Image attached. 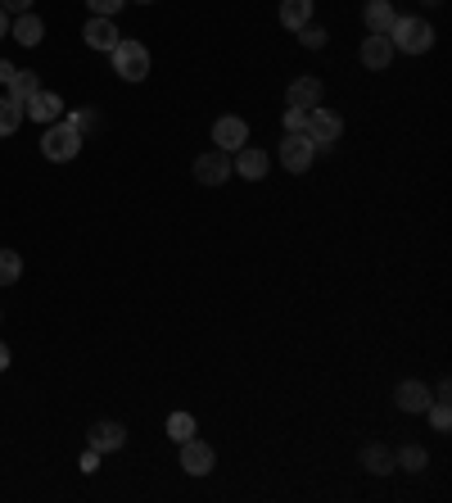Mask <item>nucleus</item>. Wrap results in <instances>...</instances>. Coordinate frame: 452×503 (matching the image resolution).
I'll list each match as a JSON object with an SVG mask.
<instances>
[{
	"mask_svg": "<svg viewBox=\"0 0 452 503\" xmlns=\"http://www.w3.org/2000/svg\"><path fill=\"white\" fill-rule=\"evenodd\" d=\"M389 46L403 50V55H426L435 46V27L421 14H398L394 27H389Z\"/></svg>",
	"mask_w": 452,
	"mask_h": 503,
	"instance_id": "f257e3e1",
	"label": "nucleus"
},
{
	"mask_svg": "<svg viewBox=\"0 0 452 503\" xmlns=\"http://www.w3.org/2000/svg\"><path fill=\"white\" fill-rule=\"evenodd\" d=\"M82 131L68 123V119H59V123L46 127V136H41V154L50 159V163H68V159H77L82 154Z\"/></svg>",
	"mask_w": 452,
	"mask_h": 503,
	"instance_id": "f03ea898",
	"label": "nucleus"
},
{
	"mask_svg": "<svg viewBox=\"0 0 452 503\" xmlns=\"http://www.w3.org/2000/svg\"><path fill=\"white\" fill-rule=\"evenodd\" d=\"M109 55H113V73H118L122 82H145V78H149V50H145L140 41L122 37Z\"/></svg>",
	"mask_w": 452,
	"mask_h": 503,
	"instance_id": "7ed1b4c3",
	"label": "nucleus"
},
{
	"mask_svg": "<svg viewBox=\"0 0 452 503\" xmlns=\"http://www.w3.org/2000/svg\"><path fill=\"white\" fill-rule=\"evenodd\" d=\"M313 159H317V145L308 141V131H285V141H281V168L285 173H308Z\"/></svg>",
	"mask_w": 452,
	"mask_h": 503,
	"instance_id": "20e7f679",
	"label": "nucleus"
},
{
	"mask_svg": "<svg viewBox=\"0 0 452 503\" xmlns=\"http://www.w3.org/2000/svg\"><path fill=\"white\" fill-rule=\"evenodd\" d=\"M213 467H218V454H213L209 440H200V435L181 440V472L186 477H209Z\"/></svg>",
	"mask_w": 452,
	"mask_h": 503,
	"instance_id": "39448f33",
	"label": "nucleus"
},
{
	"mask_svg": "<svg viewBox=\"0 0 452 503\" xmlns=\"http://www.w3.org/2000/svg\"><path fill=\"white\" fill-rule=\"evenodd\" d=\"M339 136H344V119L339 114H331V110H308V141L317 145V150H331Z\"/></svg>",
	"mask_w": 452,
	"mask_h": 503,
	"instance_id": "423d86ee",
	"label": "nucleus"
},
{
	"mask_svg": "<svg viewBox=\"0 0 452 503\" xmlns=\"http://www.w3.org/2000/svg\"><path fill=\"white\" fill-rule=\"evenodd\" d=\"M231 173H240L244 182H262V177L272 173V154L258 150V145H240L235 159H231Z\"/></svg>",
	"mask_w": 452,
	"mask_h": 503,
	"instance_id": "0eeeda50",
	"label": "nucleus"
},
{
	"mask_svg": "<svg viewBox=\"0 0 452 503\" xmlns=\"http://www.w3.org/2000/svg\"><path fill=\"white\" fill-rule=\"evenodd\" d=\"M226 177H231V154L226 150H209V154H200L195 159V182H204V186H222Z\"/></svg>",
	"mask_w": 452,
	"mask_h": 503,
	"instance_id": "6e6552de",
	"label": "nucleus"
},
{
	"mask_svg": "<svg viewBox=\"0 0 452 503\" xmlns=\"http://www.w3.org/2000/svg\"><path fill=\"white\" fill-rule=\"evenodd\" d=\"M213 145L226 150V154H235L240 145H249V123L235 119V114H222V119L213 123Z\"/></svg>",
	"mask_w": 452,
	"mask_h": 503,
	"instance_id": "1a4fd4ad",
	"label": "nucleus"
},
{
	"mask_svg": "<svg viewBox=\"0 0 452 503\" xmlns=\"http://www.w3.org/2000/svg\"><path fill=\"white\" fill-rule=\"evenodd\" d=\"M322 96H326V87H322L317 78H294V82L285 87V105H290V110H317Z\"/></svg>",
	"mask_w": 452,
	"mask_h": 503,
	"instance_id": "9d476101",
	"label": "nucleus"
},
{
	"mask_svg": "<svg viewBox=\"0 0 452 503\" xmlns=\"http://www.w3.org/2000/svg\"><path fill=\"white\" fill-rule=\"evenodd\" d=\"M23 114H27L32 123H46V127H50V123H59V119H64V100H59L55 91H36V96L23 105Z\"/></svg>",
	"mask_w": 452,
	"mask_h": 503,
	"instance_id": "9b49d317",
	"label": "nucleus"
},
{
	"mask_svg": "<svg viewBox=\"0 0 452 503\" xmlns=\"http://www.w3.org/2000/svg\"><path fill=\"white\" fill-rule=\"evenodd\" d=\"M394 18H398L394 0H366V9H362V23H366V32H371V37H389Z\"/></svg>",
	"mask_w": 452,
	"mask_h": 503,
	"instance_id": "f8f14e48",
	"label": "nucleus"
},
{
	"mask_svg": "<svg viewBox=\"0 0 452 503\" xmlns=\"http://www.w3.org/2000/svg\"><path fill=\"white\" fill-rule=\"evenodd\" d=\"M82 41H87L91 50H113V46L122 41V32L113 27V18H100V14H91V23L82 27Z\"/></svg>",
	"mask_w": 452,
	"mask_h": 503,
	"instance_id": "ddd939ff",
	"label": "nucleus"
},
{
	"mask_svg": "<svg viewBox=\"0 0 452 503\" xmlns=\"http://www.w3.org/2000/svg\"><path fill=\"white\" fill-rule=\"evenodd\" d=\"M357 59H362L371 73H385V68L394 64V46H389V37H366L362 50H357Z\"/></svg>",
	"mask_w": 452,
	"mask_h": 503,
	"instance_id": "4468645a",
	"label": "nucleus"
},
{
	"mask_svg": "<svg viewBox=\"0 0 452 503\" xmlns=\"http://www.w3.org/2000/svg\"><path fill=\"white\" fill-rule=\"evenodd\" d=\"M430 390H426V381H403L398 390H394V403L403 408V413H426L430 408Z\"/></svg>",
	"mask_w": 452,
	"mask_h": 503,
	"instance_id": "2eb2a0df",
	"label": "nucleus"
},
{
	"mask_svg": "<svg viewBox=\"0 0 452 503\" xmlns=\"http://www.w3.org/2000/svg\"><path fill=\"white\" fill-rule=\"evenodd\" d=\"M9 37L18 41V46H41V37H46V23L27 9V14H14V23H9Z\"/></svg>",
	"mask_w": 452,
	"mask_h": 503,
	"instance_id": "dca6fc26",
	"label": "nucleus"
},
{
	"mask_svg": "<svg viewBox=\"0 0 452 503\" xmlns=\"http://www.w3.org/2000/svg\"><path fill=\"white\" fill-rule=\"evenodd\" d=\"M127 445V431L118 426V422H96L91 426V449L96 454H113V449H122Z\"/></svg>",
	"mask_w": 452,
	"mask_h": 503,
	"instance_id": "f3484780",
	"label": "nucleus"
},
{
	"mask_svg": "<svg viewBox=\"0 0 452 503\" xmlns=\"http://www.w3.org/2000/svg\"><path fill=\"white\" fill-rule=\"evenodd\" d=\"M313 23V0H281V27L299 32Z\"/></svg>",
	"mask_w": 452,
	"mask_h": 503,
	"instance_id": "a211bd4d",
	"label": "nucleus"
},
{
	"mask_svg": "<svg viewBox=\"0 0 452 503\" xmlns=\"http://www.w3.org/2000/svg\"><path fill=\"white\" fill-rule=\"evenodd\" d=\"M362 472H371V477L394 472V454L385 445H362Z\"/></svg>",
	"mask_w": 452,
	"mask_h": 503,
	"instance_id": "6ab92c4d",
	"label": "nucleus"
},
{
	"mask_svg": "<svg viewBox=\"0 0 452 503\" xmlns=\"http://www.w3.org/2000/svg\"><path fill=\"white\" fill-rule=\"evenodd\" d=\"M36 91H41V78H36L32 68H18V73H14V82H9V100L27 105V100H32Z\"/></svg>",
	"mask_w": 452,
	"mask_h": 503,
	"instance_id": "aec40b11",
	"label": "nucleus"
},
{
	"mask_svg": "<svg viewBox=\"0 0 452 503\" xmlns=\"http://www.w3.org/2000/svg\"><path fill=\"white\" fill-rule=\"evenodd\" d=\"M18 127H23V105L9 100V96H0V136H14Z\"/></svg>",
	"mask_w": 452,
	"mask_h": 503,
	"instance_id": "412c9836",
	"label": "nucleus"
},
{
	"mask_svg": "<svg viewBox=\"0 0 452 503\" xmlns=\"http://www.w3.org/2000/svg\"><path fill=\"white\" fill-rule=\"evenodd\" d=\"M394 463H398L403 472H426V463H430V458H426V449H421V445H403Z\"/></svg>",
	"mask_w": 452,
	"mask_h": 503,
	"instance_id": "4be33fe9",
	"label": "nucleus"
},
{
	"mask_svg": "<svg viewBox=\"0 0 452 503\" xmlns=\"http://www.w3.org/2000/svg\"><path fill=\"white\" fill-rule=\"evenodd\" d=\"M23 277V258L14 250H0V286H14Z\"/></svg>",
	"mask_w": 452,
	"mask_h": 503,
	"instance_id": "5701e85b",
	"label": "nucleus"
},
{
	"mask_svg": "<svg viewBox=\"0 0 452 503\" xmlns=\"http://www.w3.org/2000/svg\"><path fill=\"white\" fill-rule=\"evenodd\" d=\"M430 426L439 431V435H448V426H452V408H448V399H430Z\"/></svg>",
	"mask_w": 452,
	"mask_h": 503,
	"instance_id": "b1692460",
	"label": "nucleus"
},
{
	"mask_svg": "<svg viewBox=\"0 0 452 503\" xmlns=\"http://www.w3.org/2000/svg\"><path fill=\"white\" fill-rule=\"evenodd\" d=\"M168 435H172L177 445L190 440V435H195V417H190V413H172V417H168Z\"/></svg>",
	"mask_w": 452,
	"mask_h": 503,
	"instance_id": "393cba45",
	"label": "nucleus"
},
{
	"mask_svg": "<svg viewBox=\"0 0 452 503\" xmlns=\"http://www.w3.org/2000/svg\"><path fill=\"white\" fill-rule=\"evenodd\" d=\"M68 123L77 127L82 136H91V131H100V110H73V114H68Z\"/></svg>",
	"mask_w": 452,
	"mask_h": 503,
	"instance_id": "a878e982",
	"label": "nucleus"
},
{
	"mask_svg": "<svg viewBox=\"0 0 452 503\" xmlns=\"http://www.w3.org/2000/svg\"><path fill=\"white\" fill-rule=\"evenodd\" d=\"M299 41H303V46H308V50H322V46H326V32H322V27H313V23H308V27H299Z\"/></svg>",
	"mask_w": 452,
	"mask_h": 503,
	"instance_id": "bb28decb",
	"label": "nucleus"
},
{
	"mask_svg": "<svg viewBox=\"0 0 452 503\" xmlns=\"http://www.w3.org/2000/svg\"><path fill=\"white\" fill-rule=\"evenodd\" d=\"M87 5H91V14H100V18H113V14H118L127 0H87Z\"/></svg>",
	"mask_w": 452,
	"mask_h": 503,
	"instance_id": "cd10ccee",
	"label": "nucleus"
},
{
	"mask_svg": "<svg viewBox=\"0 0 452 503\" xmlns=\"http://www.w3.org/2000/svg\"><path fill=\"white\" fill-rule=\"evenodd\" d=\"M285 131H308V110H285Z\"/></svg>",
	"mask_w": 452,
	"mask_h": 503,
	"instance_id": "c85d7f7f",
	"label": "nucleus"
},
{
	"mask_svg": "<svg viewBox=\"0 0 452 503\" xmlns=\"http://www.w3.org/2000/svg\"><path fill=\"white\" fill-rule=\"evenodd\" d=\"M0 9H5V14H27L32 0H0Z\"/></svg>",
	"mask_w": 452,
	"mask_h": 503,
	"instance_id": "c756f323",
	"label": "nucleus"
},
{
	"mask_svg": "<svg viewBox=\"0 0 452 503\" xmlns=\"http://www.w3.org/2000/svg\"><path fill=\"white\" fill-rule=\"evenodd\" d=\"M14 73H18V68H14V64H9V59H0V82H5V87H9V82H14Z\"/></svg>",
	"mask_w": 452,
	"mask_h": 503,
	"instance_id": "7c9ffc66",
	"label": "nucleus"
},
{
	"mask_svg": "<svg viewBox=\"0 0 452 503\" xmlns=\"http://www.w3.org/2000/svg\"><path fill=\"white\" fill-rule=\"evenodd\" d=\"M96 463H100V454H96V449H87V458H82V472H96Z\"/></svg>",
	"mask_w": 452,
	"mask_h": 503,
	"instance_id": "2f4dec72",
	"label": "nucleus"
},
{
	"mask_svg": "<svg viewBox=\"0 0 452 503\" xmlns=\"http://www.w3.org/2000/svg\"><path fill=\"white\" fill-rule=\"evenodd\" d=\"M5 368H9V350L0 345V372H5Z\"/></svg>",
	"mask_w": 452,
	"mask_h": 503,
	"instance_id": "473e14b6",
	"label": "nucleus"
},
{
	"mask_svg": "<svg viewBox=\"0 0 452 503\" xmlns=\"http://www.w3.org/2000/svg\"><path fill=\"white\" fill-rule=\"evenodd\" d=\"M5 32H9V14L0 9V37H5Z\"/></svg>",
	"mask_w": 452,
	"mask_h": 503,
	"instance_id": "72a5a7b5",
	"label": "nucleus"
},
{
	"mask_svg": "<svg viewBox=\"0 0 452 503\" xmlns=\"http://www.w3.org/2000/svg\"><path fill=\"white\" fill-rule=\"evenodd\" d=\"M426 5H444V0H426Z\"/></svg>",
	"mask_w": 452,
	"mask_h": 503,
	"instance_id": "f704fd0d",
	"label": "nucleus"
},
{
	"mask_svg": "<svg viewBox=\"0 0 452 503\" xmlns=\"http://www.w3.org/2000/svg\"><path fill=\"white\" fill-rule=\"evenodd\" d=\"M136 5H154V0H136Z\"/></svg>",
	"mask_w": 452,
	"mask_h": 503,
	"instance_id": "c9c22d12",
	"label": "nucleus"
}]
</instances>
